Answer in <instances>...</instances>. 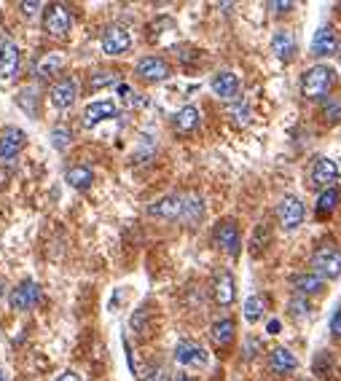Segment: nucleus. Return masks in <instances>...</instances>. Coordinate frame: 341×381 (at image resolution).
I'll return each instance as SVG.
<instances>
[{
	"label": "nucleus",
	"mask_w": 341,
	"mask_h": 381,
	"mask_svg": "<svg viewBox=\"0 0 341 381\" xmlns=\"http://www.w3.org/2000/svg\"><path fill=\"white\" fill-rule=\"evenodd\" d=\"M333 84H336L333 67H328V64H314V67H309V70L304 73V78H301V92H304L307 99H325L328 92L333 89Z\"/></svg>",
	"instance_id": "1"
},
{
	"label": "nucleus",
	"mask_w": 341,
	"mask_h": 381,
	"mask_svg": "<svg viewBox=\"0 0 341 381\" xmlns=\"http://www.w3.org/2000/svg\"><path fill=\"white\" fill-rule=\"evenodd\" d=\"M311 269L322 280H339L341 277V250L333 245H322L311 255Z\"/></svg>",
	"instance_id": "2"
},
{
	"label": "nucleus",
	"mask_w": 341,
	"mask_h": 381,
	"mask_svg": "<svg viewBox=\"0 0 341 381\" xmlns=\"http://www.w3.org/2000/svg\"><path fill=\"white\" fill-rule=\"evenodd\" d=\"M73 27V14L64 3H51L43 11V30L49 32L51 38H64Z\"/></svg>",
	"instance_id": "3"
},
{
	"label": "nucleus",
	"mask_w": 341,
	"mask_h": 381,
	"mask_svg": "<svg viewBox=\"0 0 341 381\" xmlns=\"http://www.w3.org/2000/svg\"><path fill=\"white\" fill-rule=\"evenodd\" d=\"M213 236H215V245L223 250V253H228L231 258H237V255H239L242 239H239V225H237V221H231V218L217 221Z\"/></svg>",
	"instance_id": "4"
},
{
	"label": "nucleus",
	"mask_w": 341,
	"mask_h": 381,
	"mask_svg": "<svg viewBox=\"0 0 341 381\" xmlns=\"http://www.w3.org/2000/svg\"><path fill=\"white\" fill-rule=\"evenodd\" d=\"M27 145V134L19 127H5L0 132V164L14 161Z\"/></svg>",
	"instance_id": "5"
},
{
	"label": "nucleus",
	"mask_w": 341,
	"mask_h": 381,
	"mask_svg": "<svg viewBox=\"0 0 341 381\" xmlns=\"http://www.w3.org/2000/svg\"><path fill=\"white\" fill-rule=\"evenodd\" d=\"M304 215H307V210H304V201L298 196H285L277 204V218L282 228H287V231L298 228L304 223Z\"/></svg>",
	"instance_id": "6"
},
{
	"label": "nucleus",
	"mask_w": 341,
	"mask_h": 381,
	"mask_svg": "<svg viewBox=\"0 0 341 381\" xmlns=\"http://www.w3.org/2000/svg\"><path fill=\"white\" fill-rule=\"evenodd\" d=\"M183 207H186V196L183 193H172V196H164V199L154 201L148 207V215L164 218V221H180L183 218Z\"/></svg>",
	"instance_id": "7"
},
{
	"label": "nucleus",
	"mask_w": 341,
	"mask_h": 381,
	"mask_svg": "<svg viewBox=\"0 0 341 381\" xmlns=\"http://www.w3.org/2000/svg\"><path fill=\"white\" fill-rule=\"evenodd\" d=\"M11 309L14 312H30L32 306L40 301V290L38 285L32 282V280H25V282H19V285L11 290Z\"/></svg>",
	"instance_id": "8"
},
{
	"label": "nucleus",
	"mask_w": 341,
	"mask_h": 381,
	"mask_svg": "<svg viewBox=\"0 0 341 381\" xmlns=\"http://www.w3.org/2000/svg\"><path fill=\"white\" fill-rule=\"evenodd\" d=\"M336 177H339V167H336V161L325 159V156H320V159H314L311 164V172H309V180L314 188H331V183H336Z\"/></svg>",
	"instance_id": "9"
},
{
	"label": "nucleus",
	"mask_w": 341,
	"mask_h": 381,
	"mask_svg": "<svg viewBox=\"0 0 341 381\" xmlns=\"http://www.w3.org/2000/svg\"><path fill=\"white\" fill-rule=\"evenodd\" d=\"M102 51L105 54H110V57H116V54H124L129 51V46H132V38H129V32L121 27V25H110L108 30L102 32Z\"/></svg>",
	"instance_id": "10"
},
{
	"label": "nucleus",
	"mask_w": 341,
	"mask_h": 381,
	"mask_svg": "<svg viewBox=\"0 0 341 381\" xmlns=\"http://www.w3.org/2000/svg\"><path fill=\"white\" fill-rule=\"evenodd\" d=\"M137 75L143 81H148V84H161V81H167L172 75V70L161 57H143L137 62Z\"/></svg>",
	"instance_id": "11"
},
{
	"label": "nucleus",
	"mask_w": 341,
	"mask_h": 381,
	"mask_svg": "<svg viewBox=\"0 0 341 381\" xmlns=\"http://www.w3.org/2000/svg\"><path fill=\"white\" fill-rule=\"evenodd\" d=\"M75 97H78V81L70 78V75L60 78V81L51 86V105H54L57 110H67V108L75 102Z\"/></svg>",
	"instance_id": "12"
},
{
	"label": "nucleus",
	"mask_w": 341,
	"mask_h": 381,
	"mask_svg": "<svg viewBox=\"0 0 341 381\" xmlns=\"http://www.w3.org/2000/svg\"><path fill=\"white\" fill-rule=\"evenodd\" d=\"M175 360L180 365H186V368H204L207 365V352L196 341H180L175 347Z\"/></svg>",
	"instance_id": "13"
},
{
	"label": "nucleus",
	"mask_w": 341,
	"mask_h": 381,
	"mask_svg": "<svg viewBox=\"0 0 341 381\" xmlns=\"http://www.w3.org/2000/svg\"><path fill=\"white\" fill-rule=\"evenodd\" d=\"M336 49H339V35L331 25L314 32V38H311V54L314 57H331V54H336Z\"/></svg>",
	"instance_id": "14"
},
{
	"label": "nucleus",
	"mask_w": 341,
	"mask_h": 381,
	"mask_svg": "<svg viewBox=\"0 0 341 381\" xmlns=\"http://www.w3.org/2000/svg\"><path fill=\"white\" fill-rule=\"evenodd\" d=\"M213 92L220 99H226V102H237L239 99V78L234 73H228V70L217 73L215 78H213Z\"/></svg>",
	"instance_id": "15"
},
{
	"label": "nucleus",
	"mask_w": 341,
	"mask_h": 381,
	"mask_svg": "<svg viewBox=\"0 0 341 381\" xmlns=\"http://www.w3.org/2000/svg\"><path fill=\"white\" fill-rule=\"evenodd\" d=\"M213 298H215V304H220V306L234 304V298H237V282H234V277L228 271H223V274L215 277V282H213Z\"/></svg>",
	"instance_id": "16"
},
{
	"label": "nucleus",
	"mask_w": 341,
	"mask_h": 381,
	"mask_svg": "<svg viewBox=\"0 0 341 381\" xmlns=\"http://www.w3.org/2000/svg\"><path fill=\"white\" fill-rule=\"evenodd\" d=\"M113 116H116V105H113V102H108V99L89 102L86 110H84V124H86V127H97L99 121L113 119Z\"/></svg>",
	"instance_id": "17"
},
{
	"label": "nucleus",
	"mask_w": 341,
	"mask_h": 381,
	"mask_svg": "<svg viewBox=\"0 0 341 381\" xmlns=\"http://www.w3.org/2000/svg\"><path fill=\"white\" fill-rule=\"evenodd\" d=\"M272 51H274L277 60L290 62V60L296 57V38H293V32H287V30L274 32V38H272Z\"/></svg>",
	"instance_id": "18"
},
{
	"label": "nucleus",
	"mask_w": 341,
	"mask_h": 381,
	"mask_svg": "<svg viewBox=\"0 0 341 381\" xmlns=\"http://www.w3.org/2000/svg\"><path fill=\"white\" fill-rule=\"evenodd\" d=\"M269 368H272V373H277V376H285V373H293L296 368H298V360H296V354L290 349H274L269 354Z\"/></svg>",
	"instance_id": "19"
},
{
	"label": "nucleus",
	"mask_w": 341,
	"mask_h": 381,
	"mask_svg": "<svg viewBox=\"0 0 341 381\" xmlns=\"http://www.w3.org/2000/svg\"><path fill=\"white\" fill-rule=\"evenodd\" d=\"M16 67H19V49L11 40H3V46H0V78L3 81L14 78Z\"/></svg>",
	"instance_id": "20"
},
{
	"label": "nucleus",
	"mask_w": 341,
	"mask_h": 381,
	"mask_svg": "<svg viewBox=\"0 0 341 381\" xmlns=\"http://www.w3.org/2000/svg\"><path fill=\"white\" fill-rule=\"evenodd\" d=\"M293 287H296V293H298L301 298H307V295H320V293L325 290V280L317 277V274H298V277H293Z\"/></svg>",
	"instance_id": "21"
},
{
	"label": "nucleus",
	"mask_w": 341,
	"mask_h": 381,
	"mask_svg": "<svg viewBox=\"0 0 341 381\" xmlns=\"http://www.w3.org/2000/svg\"><path fill=\"white\" fill-rule=\"evenodd\" d=\"M199 108H193V105H186V108H180L178 110V116H175V129L180 132V134H191L193 129L199 127Z\"/></svg>",
	"instance_id": "22"
},
{
	"label": "nucleus",
	"mask_w": 341,
	"mask_h": 381,
	"mask_svg": "<svg viewBox=\"0 0 341 381\" xmlns=\"http://www.w3.org/2000/svg\"><path fill=\"white\" fill-rule=\"evenodd\" d=\"M234 333H237V325H234V319H217L215 325H213V330H210V336H213V341H215L217 347H228L231 341H234Z\"/></svg>",
	"instance_id": "23"
},
{
	"label": "nucleus",
	"mask_w": 341,
	"mask_h": 381,
	"mask_svg": "<svg viewBox=\"0 0 341 381\" xmlns=\"http://www.w3.org/2000/svg\"><path fill=\"white\" fill-rule=\"evenodd\" d=\"M62 67H64V57L60 54V51H51V54H46V57L38 60L35 73H38L40 78H49V75H57Z\"/></svg>",
	"instance_id": "24"
},
{
	"label": "nucleus",
	"mask_w": 341,
	"mask_h": 381,
	"mask_svg": "<svg viewBox=\"0 0 341 381\" xmlns=\"http://www.w3.org/2000/svg\"><path fill=\"white\" fill-rule=\"evenodd\" d=\"M64 180H67L73 188L84 190L94 183V172L89 167H70V169L64 172Z\"/></svg>",
	"instance_id": "25"
},
{
	"label": "nucleus",
	"mask_w": 341,
	"mask_h": 381,
	"mask_svg": "<svg viewBox=\"0 0 341 381\" xmlns=\"http://www.w3.org/2000/svg\"><path fill=\"white\" fill-rule=\"evenodd\" d=\"M311 371L320 379H333L336 376V360H333V354L331 352H320L314 357V362H311Z\"/></svg>",
	"instance_id": "26"
},
{
	"label": "nucleus",
	"mask_w": 341,
	"mask_h": 381,
	"mask_svg": "<svg viewBox=\"0 0 341 381\" xmlns=\"http://www.w3.org/2000/svg\"><path fill=\"white\" fill-rule=\"evenodd\" d=\"M183 196H186V207H183V218H180V221L188 223V225H193L196 221H202V215H204L202 196H196V193H183Z\"/></svg>",
	"instance_id": "27"
},
{
	"label": "nucleus",
	"mask_w": 341,
	"mask_h": 381,
	"mask_svg": "<svg viewBox=\"0 0 341 381\" xmlns=\"http://www.w3.org/2000/svg\"><path fill=\"white\" fill-rule=\"evenodd\" d=\"M339 207V190L336 188H328L320 193V199H317V218H328L333 210Z\"/></svg>",
	"instance_id": "28"
},
{
	"label": "nucleus",
	"mask_w": 341,
	"mask_h": 381,
	"mask_svg": "<svg viewBox=\"0 0 341 381\" xmlns=\"http://www.w3.org/2000/svg\"><path fill=\"white\" fill-rule=\"evenodd\" d=\"M266 312V298L263 295H250L245 301V319L248 322H258Z\"/></svg>",
	"instance_id": "29"
},
{
	"label": "nucleus",
	"mask_w": 341,
	"mask_h": 381,
	"mask_svg": "<svg viewBox=\"0 0 341 381\" xmlns=\"http://www.w3.org/2000/svg\"><path fill=\"white\" fill-rule=\"evenodd\" d=\"M228 116H231L237 124H242V127H245V124H250V119H252V113H250V105L245 102V99H242V97H239L237 102H231V108H228Z\"/></svg>",
	"instance_id": "30"
},
{
	"label": "nucleus",
	"mask_w": 341,
	"mask_h": 381,
	"mask_svg": "<svg viewBox=\"0 0 341 381\" xmlns=\"http://www.w3.org/2000/svg\"><path fill=\"white\" fill-rule=\"evenodd\" d=\"M113 84H119V73H110V70H99L97 75H92V81H89V89H92V92H97V89L113 86Z\"/></svg>",
	"instance_id": "31"
},
{
	"label": "nucleus",
	"mask_w": 341,
	"mask_h": 381,
	"mask_svg": "<svg viewBox=\"0 0 341 381\" xmlns=\"http://www.w3.org/2000/svg\"><path fill=\"white\" fill-rule=\"evenodd\" d=\"M73 143V132L64 127H54L51 129V145L57 148V151H67V145Z\"/></svg>",
	"instance_id": "32"
},
{
	"label": "nucleus",
	"mask_w": 341,
	"mask_h": 381,
	"mask_svg": "<svg viewBox=\"0 0 341 381\" xmlns=\"http://www.w3.org/2000/svg\"><path fill=\"white\" fill-rule=\"evenodd\" d=\"M322 113H325V119H328V121H339L341 99H336V97H325V102H322Z\"/></svg>",
	"instance_id": "33"
},
{
	"label": "nucleus",
	"mask_w": 341,
	"mask_h": 381,
	"mask_svg": "<svg viewBox=\"0 0 341 381\" xmlns=\"http://www.w3.org/2000/svg\"><path fill=\"white\" fill-rule=\"evenodd\" d=\"M290 315H293V317H307V315H309V304H307L301 295L293 298V301H290Z\"/></svg>",
	"instance_id": "34"
},
{
	"label": "nucleus",
	"mask_w": 341,
	"mask_h": 381,
	"mask_svg": "<svg viewBox=\"0 0 341 381\" xmlns=\"http://www.w3.org/2000/svg\"><path fill=\"white\" fill-rule=\"evenodd\" d=\"M331 333H333V339L341 341V309H336L333 317H331Z\"/></svg>",
	"instance_id": "35"
},
{
	"label": "nucleus",
	"mask_w": 341,
	"mask_h": 381,
	"mask_svg": "<svg viewBox=\"0 0 341 381\" xmlns=\"http://www.w3.org/2000/svg\"><path fill=\"white\" fill-rule=\"evenodd\" d=\"M19 8H22V14H25V16H35V14H38V8H40V3H22Z\"/></svg>",
	"instance_id": "36"
},
{
	"label": "nucleus",
	"mask_w": 341,
	"mask_h": 381,
	"mask_svg": "<svg viewBox=\"0 0 341 381\" xmlns=\"http://www.w3.org/2000/svg\"><path fill=\"white\" fill-rule=\"evenodd\" d=\"M269 8H272L274 14H287V11L293 8V3H269Z\"/></svg>",
	"instance_id": "37"
},
{
	"label": "nucleus",
	"mask_w": 341,
	"mask_h": 381,
	"mask_svg": "<svg viewBox=\"0 0 341 381\" xmlns=\"http://www.w3.org/2000/svg\"><path fill=\"white\" fill-rule=\"evenodd\" d=\"M57 381H81V376L75 371H64L62 376H57Z\"/></svg>",
	"instance_id": "38"
},
{
	"label": "nucleus",
	"mask_w": 341,
	"mask_h": 381,
	"mask_svg": "<svg viewBox=\"0 0 341 381\" xmlns=\"http://www.w3.org/2000/svg\"><path fill=\"white\" fill-rule=\"evenodd\" d=\"M279 330V322L277 319H272V322H269V333H277Z\"/></svg>",
	"instance_id": "39"
},
{
	"label": "nucleus",
	"mask_w": 341,
	"mask_h": 381,
	"mask_svg": "<svg viewBox=\"0 0 341 381\" xmlns=\"http://www.w3.org/2000/svg\"><path fill=\"white\" fill-rule=\"evenodd\" d=\"M0 381H8V376H5V371H0Z\"/></svg>",
	"instance_id": "40"
},
{
	"label": "nucleus",
	"mask_w": 341,
	"mask_h": 381,
	"mask_svg": "<svg viewBox=\"0 0 341 381\" xmlns=\"http://www.w3.org/2000/svg\"><path fill=\"white\" fill-rule=\"evenodd\" d=\"M175 381H191V379H188V376H178Z\"/></svg>",
	"instance_id": "41"
},
{
	"label": "nucleus",
	"mask_w": 341,
	"mask_h": 381,
	"mask_svg": "<svg viewBox=\"0 0 341 381\" xmlns=\"http://www.w3.org/2000/svg\"><path fill=\"white\" fill-rule=\"evenodd\" d=\"M0 298H3V285H0Z\"/></svg>",
	"instance_id": "42"
}]
</instances>
